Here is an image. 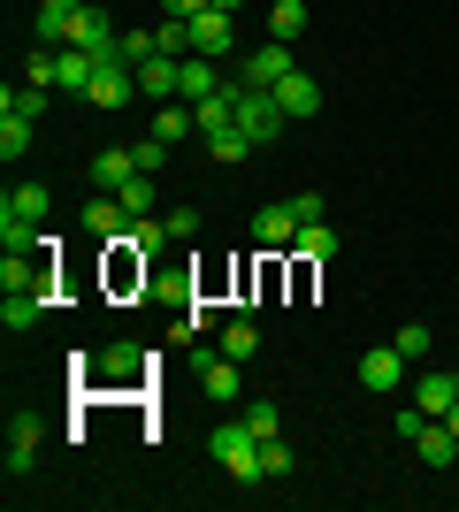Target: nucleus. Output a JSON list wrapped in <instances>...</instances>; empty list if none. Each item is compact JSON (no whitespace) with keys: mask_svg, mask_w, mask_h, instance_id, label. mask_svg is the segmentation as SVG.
I'll return each instance as SVG.
<instances>
[{"mask_svg":"<svg viewBox=\"0 0 459 512\" xmlns=\"http://www.w3.org/2000/svg\"><path fill=\"white\" fill-rule=\"evenodd\" d=\"M146 352L138 344H115V352H100V360H77V383L85 390H146L153 375H146Z\"/></svg>","mask_w":459,"mask_h":512,"instance_id":"nucleus-1","label":"nucleus"},{"mask_svg":"<svg viewBox=\"0 0 459 512\" xmlns=\"http://www.w3.org/2000/svg\"><path fill=\"white\" fill-rule=\"evenodd\" d=\"M207 451H215V467L230 474V482H268V474H261V436H253L245 421L215 428V444H207Z\"/></svg>","mask_w":459,"mask_h":512,"instance_id":"nucleus-2","label":"nucleus"},{"mask_svg":"<svg viewBox=\"0 0 459 512\" xmlns=\"http://www.w3.org/2000/svg\"><path fill=\"white\" fill-rule=\"evenodd\" d=\"M230 92H238V123L253 130V146H276V138L291 130V115L276 107V92H245L238 77H230Z\"/></svg>","mask_w":459,"mask_h":512,"instance_id":"nucleus-3","label":"nucleus"},{"mask_svg":"<svg viewBox=\"0 0 459 512\" xmlns=\"http://www.w3.org/2000/svg\"><path fill=\"white\" fill-rule=\"evenodd\" d=\"M291 69H299V62H291V46H284V39H261V46L238 62V85H245V92H276Z\"/></svg>","mask_w":459,"mask_h":512,"instance_id":"nucleus-4","label":"nucleus"},{"mask_svg":"<svg viewBox=\"0 0 459 512\" xmlns=\"http://www.w3.org/2000/svg\"><path fill=\"white\" fill-rule=\"evenodd\" d=\"M108 291H115V299L146 291V245H138L131 230H123V237H108Z\"/></svg>","mask_w":459,"mask_h":512,"instance_id":"nucleus-5","label":"nucleus"},{"mask_svg":"<svg viewBox=\"0 0 459 512\" xmlns=\"http://www.w3.org/2000/svg\"><path fill=\"white\" fill-rule=\"evenodd\" d=\"M192 54H199V62H222V54H238V16H222V8H199V16H192Z\"/></svg>","mask_w":459,"mask_h":512,"instance_id":"nucleus-6","label":"nucleus"},{"mask_svg":"<svg viewBox=\"0 0 459 512\" xmlns=\"http://www.w3.org/2000/svg\"><path fill=\"white\" fill-rule=\"evenodd\" d=\"M138 100V69L131 62H100V77H92L85 107H100V115H115V107H131Z\"/></svg>","mask_w":459,"mask_h":512,"instance_id":"nucleus-7","label":"nucleus"},{"mask_svg":"<svg viewBox=\"0 0 459 512\" xmlns=\"http://www.w3.org/2000/svg\"><path fill=\"white\" fill-rule=\"evenodd\" d=\"M398 383H406V352H398V344H375V352H360V390L391 398Z\"/></svg>","mask_w":459,"mask_h":512,"instance_id":"nucleus-8","label":"nucleus"},{"mask_svg":"<svg viewBox=\"0 0 459 512\" xmlns=\"http://www.w3.org/2000/svg\"><path fill=\"white\" fill-rule=\"evenodd\" d=\"M238 367H245V360H230L222 344H215V352H199V390H207L215 406H230V398L245 390V375H238Z\"/></svg>","mask_w":459,"mask_h":512,"instance_id":"nucleus-9","label":"nucleus"},{"mask_svg":"<svg viewBox=\"0 0 459 512\" xmlns=\"http://www.w3.org/2000/svg\"><path fill=\"white\" fill-rule=\"evenodd\" d=\"M39 436H46L39 413H16V421H8V482H23V474L39 467Z\"/></svg>","mask_w":459,"mask_h":512,"instance_id":"nucleus-10","label":"nucleus"},{"mask_svg":"<svg viewBox=\"0 0 459 512\" xmlns=\"http://www.w3.org/2000/svg\"><path fill=\"white\" fill-rule=\"evenodd\" d=\"M92 77H100V54H85V46H54V92H77V100H85Z\"/></svg>","mask_w":459,"mask_h":512,"instance_id":"nucleus-11","label":"nucleus"},{"mask_svg":"<svg viewBox=\"0 0 459 512\" xmlns=\"http://www.w3.org/2000/svg\"><path fill=\"white\" fill-rule=\"evenodd\" d=\"M291 237H299V214H291V199H284V207H261V214H253V245H261L268 260L291 253Z\"/></svg>","mask_w":459,"mask_h":512,"instance_id":"nucleus-12","label":"nucleus"},{"mask_svg":"<svg viewBox=\"0 0 459 512\" xmlns=\"http://www.w3.org/2000/svg\"><path fill=\"white\" fill-rule=\"evenodd\" d=\"M414 406L429 413V421H444V413L459 406V375H452V367H429V375H414Z\"/></svg>","mask_w":459,"mask_h":512,"instance_id":"nucleus-13","label":"nucleus"},{"mask_svg":"<svg viewBox=\"0 0 459 512\" xmlns=\"http://www.w3.org/2000/svg\"><path fill=\"white\" fill-rule=\"evenodd\" d=\"M77 230L108 245V237H123V230H131V214H123V199L108 192V199H92V207H77Z\"/></svg>","mask_w":459,"mask_h":512,"instance_id":"nucleus-14","label":"nucleus"},{"mask_svg":"<svg viewBox=\"0 0 459 512\" xmlns=\"http://www.w3.org/2000/svg\"><path fill=\"white\" fill-rule=\"evenodd\" d=\"M176 77H184V54H153V62H138V92H146L153 107L176 100Z\"/></svg>","mask_w":459,"mask_h":512,"instance_id":"nucleus-15","label":"nucleus"},{"mask_svg":"<svg viewBox=\"0 0 459 512\" xmlns=\"http://www.w3.org/2000/svg\"><path fill=\"white\" fill-rule=\"evenodd\" d=\"M131 176H146V169H138V153H131V146H100V153H92V184H108V192H123Z\"/></svg>","mask_w":459,"mask_h":512,"instance_id":"nucleus-16","label":"nucleus"},{"mask_svg":"<svg viewBox=\"0 0 459 512\" xmlns=\"http://www.w3.org/2000/svg\"><path fill=\"white\" fill-rule=\"evenodd\" d=\"M77 16H85V0H39V46H69Z\"/></svg>","mask_w":459,"mask_h":512,"instance_id":"nucleus-17","label":"nucleus"},{"mask_svg":"<svg viewBox=\"0 0 459 512\" xmlns=\"http://www.w3.org/2000/svg\"><path fill=\"white\" fill-rule=\"evenodd\" d=\"M46 306H54V283H39V291H8V306H0V321L8 329H39Z\"/></svg>","mask_w":459,"mask_h":512,"instance_id":"nucleus-18","label":"nucleus"},{"mask_svg":"<svg viewBox=\"0 0 459 512\" xmlns=\"http://www.w3.org/2000/svg\"><path fill=\"white\" fill-rule=\"evenodd\" d=\"M276 107H284L291 123H306V115H314V107H322V85H314V77H306V69H291L284 85H276Z\"/></svg>","mask_w":459,"mask_h":512,"instance_id":"nucleus-19","label":"nucleus"},{"mask_svg":"<svg viewBox=\"0 0 459 512\" xmlns=\"http://www.w3.org/2000/svg\"><path fill=\"white\" fill-rule=\"evenodd\" d=\"M230 85V77H215V62H199V54H184V77H176V100H215V92Z\"/></svg>","mask_w":459,"mask_h":512,"instance_id":"nucleus-20","label":"nucleus"},{"mask_svg":"<svg viewBox=\"0 0 459 512\" xmlns=\"http://www.w3.org/2000/svg\"><path fill=\"white\" fill-rule=\"evenodd\" d=\"M414 451H421V467H452V459H459V436H452V421H421Z\"/></svg>","mask_w":459,"mask_h":512,"instance_id":"nucleus-21","label":"nucleus"},{"mask_svg":"<svg viewBox=\"0 0 459 512\" xmlns=\"http://www.w3.org/2000/svg\"><path fill=\"white\" fill-rule=\"evenodd\" d=\"M192 130H199L192 100H161V107H153V138H169V146H184Z\"/></svg>","mask_w":459,"mask_h":512,"instance_id":"nucleus-22","label":"nucleus"},{"mask_svg":"<svg viewBox=\"0 0 459 512\" xmlns=\"http://www.w3.org/2000/svg\"><path fill=\"white\" fill-rule=\"evenodd\" d=\"M291 253H299L306 268H329V260H337V230H329V222H306V230L291 237Z\"/></svg>","mask_w":459,"mask_h":512,"instance_id":"nucleus-23","label":"nucleus"},{"mask_svg":"<svg viewBox=\"0 0 459 512\" xmlns=\"http://www.w3.org/2000/svg\"><path fill=\"white\" fill-rule=\"evenodd\" d=\"M245 153H253V130H245V123L207 130V161H222V169H230V161H245Z\"/></svg>","mask_w":459,"mask_h":512,"instance_id":"nucleus-24","label":"nucleus"},{"mask_svg":"<svg viewBox=\"0 0 459 512\" xmlns=\"http://www.w3.org/2000/svg\"><path fill=\"white\" fill-rule=\"evenodd\" d=\"M299 31H306V0H268V39H299Z\"/></svg>","mask_w":459,"mask_h":512,"instance_id":"nucleus-25","label":"nucleus"},{"mask_svg":"<svg viewBox=\"0 0 459 512\" xmlns=\"http://www.w3.org/2000/svg\"><path fill=\"white\" fill-rule=\"evenodd\" d=\"M0 207H8V214H23V222H46V207H54V192H46V184H16V192L0 199Z\"/></svg>","mask_w":459,"mask_h":512,"instance_id":"nucleus-26","label":"nucleus"},{"mask_svg":"<svg viewBox=\"0 0 459 512\" xmlns=\"http://www.w3.org/2000/svg\"><path fill=\"white\" fill-rule=\"evenodd\" d=\"M222 352H230V360H253V352H261V321L238 314L230 329H222Z\"/></svg>","mask_w":459,"mask_h":512,"instance_id":"nucleus-27","label":"nucleus"},{"mask_svg":"<svg viewBox=\"0 0 459 512\" xmlns=\"http://www.w3.org/2000/svg\"><path fill=\"white\" fill-rule=\"evenodd\" d=\"M39 107H46V85H8V92H0V115H23V123H39Z\"/></svg>","mask_w":459,"mask_h":512,"instance_id":"nucleus-28","label":"nucleus"},{"mask_svg":"<svg viewBox=\"0 0 459 512\" xmlns=\"http://www.w3.org/2000/svg\"><path fill=\"white\" fill-rule=\"evenodd\" d=\"M16 153H31V123H23V115H0V161H16Z\"/></svg>","mask_w":459,"mask_h":512,"instance_id":"nucleus-29","label":"nucleus"},{"mask_svg":"<svg viewBox=\"0 0 459 512\" xmlns=\"http://www.w3.org/2000/svg\"><path fill=\"white\" fill-rule=\"evenodd\" d=\"M245 428H253V436H276V428H284V406H276V398H253V406H245Z\"/></svg>","mask_w":459,"mask_h":512,"instance_id":"nucleus-30","label":"nucleus"},{"mask_svg":"<svg viewBox=\"0 0 459 512\" xmlns=\"http://www.w3.org/2000/svg\"><path fill=\"white\" fill-rule=\"evenodd\" d=\"M261 474H268V482H284V474H291V444H284V436H261Z\"/></svg>","mask_w":459,"mask_h":512,"instance_id":"nucleus-31","label":"nucleus"},{"mask_svg":"<svg viewBox=\"0 0 459 512\" xmlns=\"http://www.w3.org/2000/svg\"><path fill=\"white\" fill-rule=\"evenodd\" d=\"M398 352H406V360H429V344H437V337H429V321H406V329H398Z\"/></svg>","mask_w":459,"mask_h":512,"instance_id":"nucleus-32","label":"nucleus"},{"mask_svg":"<svg viewBox=\"0 0 459 512\" xmlns=\"http://www.w3.org/2000/svg\"><path fill=\"white\" fill-rule=\"evenodd\" d=\"M138 169H146V176H161V169H169V138H153V130H146V138H138Z\"/></svg>","mask_w":459,"mask_h":512,"instance_id":"nucleus-33","label":"nucleus"},{"mask_svg":"<svg viewBox=\"0 0 459 512\" xmlns=\"http://www.w3.org/2000/svg\"><path fill=\"white\" fill-rule=\"evenodd\" d=\"M115 199H123V214H131V222H138V214L153 207V184H146V176H131V184H123V192H115Z\"/></svg>","mask_w":459,"mask_h":512,"instance_id":"nucleus-34","label":"nucleus"},{"mask_svg":"<svg viewBox=\"0 0 459 512\" xmlns=\"http://www.w3.org/2000/svg\"><path fill=\"white\" fill-rule=\"evenodd\" d=\"M161 222H169V237H199V207H169Z\"/></svg>","mask_w":459,"mask_h":512,"instance_id":"nucleus-35","label":"nucleus"},{"mask_svg":"<svg viewBox=\"0 0 459 512\" xmlns=\"http://www.w3.org/2000/svg\"><path fill=\"white\" fill-rule=\"evenodd\" d=\"M207 0H161V16H199Z\"/></svg>","mask_w":459,"mask_h":512,"instance_id":"nucleus-36","label":"nucleus"},{"mask_svg":"<svg viewBox=\"0 0 459 512\" xmlns=\"http://www.w3.org/2000/svg\"><path fill=\"white\" fill-rule=\"evenodd\" d=\"M207 8H222V16H238V8H245V0H207Z\"/></svg>","mask_w":459,"mask_h":512,"instance_id":"nucleus-37","label":"nucleus"},{"mask_svg":"<svg viewBox=\"0 0 459 512\" xmlns=\"http://www.w3.org/2000/svg\"><path fill=\"white\" fill-rule=\"evenodd\" d=\"M444 421H452V436H459V406H452V413H444Z\"/></svg>","mask_w":459,"mask_h":512,"instance_id":"nucleus-38","label":"nucleus"},{"mask_svg":"<svg viewBox=\"0 0 459 512\" xmlns=\"http://www.w3.org/2000/svg\"><path fill=\"white\" fill-rule=\"evenodd\" d=\"M452 375H459V367H452Z\"/></svg>","mask_w":459,"mask_h":512,"instance_id":"nucleus-39","label":"nucleus"}]
</instances>
